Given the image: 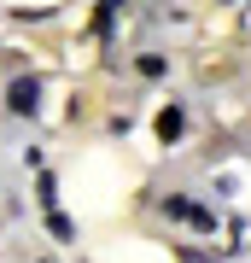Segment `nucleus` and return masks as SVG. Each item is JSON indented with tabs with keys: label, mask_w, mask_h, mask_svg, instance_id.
<instances>
[{
	"label": "nucleus",
	"mask_w": 251,
	"mask_h": 263,
	"mask_svg": "<svg viewBox=\"0 0 251 263\" xmlns=\"http://www.w3.org/2000/svg\"><path fill=\"white\" fill-rule=\"evenodd\" d=\"M47 228H53L59 240H70V234H76V222H70V216H59V211H47Z\"/></svg>",
	"instance_id": "7ed1b4c3"
},
{
	"label": "nucleus",
	"mask_w": 251,
	"mask_h": 263,
	"mask_svg": "<svg viewBox=\"0 0 251 263\" xmlns=\"http://www.w3.org/2000/svg\"><path fill=\"white\" fill-rule=\"evenodd\" d=\"M158 135H164V141L181 135V105H164V111H158Z\"/></svg>",
	"instance_id": "f03ea898"
},
{
	"label": "nucleus",
	"mask_w": 251,
	"mask_h": 263,
	"mask_svg": "<svg viewBox=\"0 0 251 263\" xmlns=\"http://www.w3.org/2000/svg\"><path fill=\"white\" fill-rule=\"evenodd\" d=\"M35 105H41V82L35 76H18V82L6 88V111L12 117H35Z\"/></svg>",
	"instance_id": "f257e3e1"
}]
</instances>
